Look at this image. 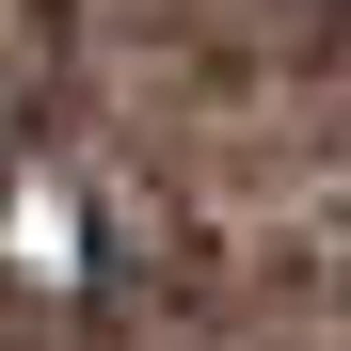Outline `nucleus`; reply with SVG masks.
<instances>
[{
	"mask_svg": "<svg viewBox=\"0 0 351 351\" xmlns=\"http://www.w3.org/2000/svg\"><path fill=\"white\" fill-rule=\"evenodd\" d=\"M304 16H351V0H304Z\"/></svg>",
	"mask_w": 351,
	"mask_h": 351,
	"instance_id": "obj_1",
	"label": "nucleus"
}]
</instances>
